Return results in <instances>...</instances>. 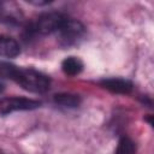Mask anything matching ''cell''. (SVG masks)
<instances>
[{
  "mask_svg": "<svg viewBox=\"0 0 154 154\" xmlns=\"http://www.w3.org/2000/svg\"><path fill=\"white\" fill-rule=\"evenodd\" d=\"M81 96L77 94H71V93H59L54 95V102L59 106L63 107H69L73 108L79 106L81 103Z\"/></svg>",
  "mask_w": 154,
  "mask_h": 154,
  "instance_id": "cell-8",
  "label": "cell"
},
{
  "mask_svg": "<svg viewBox=\"0 0 154 154\" xmlns=\"http://www.w3.org/2000/svg\"><path fill=\"white\" fill-rule=\"evenodd\" d=\"M67 17L60 12H45L31 24L30 32L40 34V35H48L57 32L61 25L65 23Z\"/></svg>",
  "mask_w": 154,
  "mask_h": 154,
  "instance_id": "cell-2",
  "label": "cell"
},
{
  "mask_svg": "<svg viewBox=\"0 0 154 154\" xmlns=\"http://www.w3.org/2000/svg\"><path fill=\"white\" fill-rule=\"evenodd\" d=\"M101 87L114 94H129L132 90V83L125 78H106L100 82Z\"/></svg>",
  "mask_w": 154,
  "mask_h": 154,
  "instance_id": "cell-5",
  "label": "cell"
},
{
  "mask_svg": "<svg viewBox=\"0 0 154 154\" xmlns=\"http://www.w3.org/2000/svg\"><path fill=\"white\" fill-rule=\"evenodd\" d=\"M16 69H17V66L14 64H12V63L0 61V78L12 79Z\"/></svg>",
  "mask_w": 154,
  "mask_h": 154,
  "instance_id": "cell-10",
  "label": "cell"
},
{
  "mask_svg": "<svg viewBox=\"0 0 154 154\" xmlns=\"http://www.w3.org/2000/svg\"><path fill=\"white\" fill-rule=\"evenodd\" d=\"M20 53L18 42L6 35H0V57L14 58Z\"/></svg>",
  "mask_w": 154,
  "mask_h": 154,
  "instance_id": "cell-6",
  "label": "cell"
},
{
  "mask_svg": "<svg viewBox=\"0 0 154 154\" xmlns=\"http://www.w3.org/2000/svg\"><path fill=\"white\" fill-rule=\"evenodd\" d=\"M61 70L67 76H76L83 70V63L76 57H67L61 63Z\"/></svg>",
  "mask_w": 154,
  "mask_h": 154,
  "instance_id": "cell-7",
  "label": "cell"
},
{
  "mask_svg": "<svg viewBox=\"0 0 154 154\" xmlns=\"http://www.w3.org/2000/svg\"><path fill=\"white\" fill-rule=\"evenodd\" d=\"M0 154H2V153H1V152H0Z\"/></svg>",
  "mask_w": 154,
  "mask_h": 154,
  "instance_id": "cell-13",
  "label": "cell"
},
{
  "mask_svg": "<svg viewBox=\"0 0 154 154\" xmlns=\"http://www.w3.org/2000/svg\"><path fill=\"white\" fill-rule=\"evenodd\" d=\"M41 102L34 99L28 97H2L0 99V113L1 114H8L16 111H30L40 107Z\"/></svg>",
  "mask_w": 154,
  "mask_h": 154,
  "instance_id": "cell-4",
  "label": "cell"
},
{
  "mask_svg": "<svg viewBox=\"0 0 154 154\" xmlns=\"http://www.w3.org/2000/svg\"><path fill=\"white\" fill-rule=\"evenodd\" d=\"M11 81L19 84L23 89L37 94L47 91L51 85V79L47 75L34 69H23L18 66Z\"/></svg>",
  "mask_w": 154,
  "mask_h": 154,
  "instance_id": "cell-1",
  "label": "cell"
},
{
  "mask_svg": "<svg viewBox=\"0 0 154 154\" xmlns=\"http://www.w3.org/2000/svg\"><path fill=\"white\" fill-rule=\"evenodd\" d=\"M84 32H85V28L81 22L67 17L65 23L57 31L58 41L61 46L69 47V46L76 45L84 36Z\"/></svg>",
  "mask_w": 154,
  "mask_h": 154,
  "instance_id": "cell-3",
  "label": "cell"
},
{
  "mask_svg": "<svg viewBox=\"0 0 154 154\" xmlns=\"http://www.w3.org/2000/svg\"><path fill=\"white\" fill-rule=\"evenodd\" d=\"M116 154H136V146L134 141L126 136L120 137L116 149Z\"/></svg>",
  "mask_w": 154,
  "mask_h": 154,
  "instance_id": "cell-9",
  "label": "cell"
},
{
  "mask_svg": "<svg viewBox=\"0 0 154 154\" xmlns=\"http://www.w3.org/2000/svg\"><path fill=\"white\" fill-rule=\"evenodd\" d=\"M2 90H4V85H2V84H1V83H0V93H1V91H2Z\"/></svg>",
  "mask_w": 154,
  "mask_h": 154,
  "instance_id": "cell-12",
  "label": "cell"
},
{
  "mask_svg": "<svg viewBox=\"0 0 154 154\" xmlns=\"http://www.w3.org/2000/svg\"><path fill=\"white\" fill-rule=\"evenodd\" d=\"M29 4H32V5H36V6H40V5H47V4H49L51 1H32V0H30V1H28Z\"/></svg>",
  "mask_w": 154,
  "mask_h": 154,
  "instance_id": "cell-11",
  "label": "cell"
}]
</instances>
